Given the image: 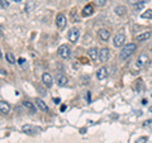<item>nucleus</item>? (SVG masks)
I'll list each match as a JSON object with an SVG mask.
<instances>
[{
  "label": "nucleus",
  "instance_id": "nucleus-16",
  "mask_svg": "<svg viewBox=\"0 0 152 143\" xmlns=\"http://www.w3.org/2000/svg\"><path fill=\"white\" fill-rule=\"evenodd\" d=\"M93 13H94L93 5H86L83 9V15L84 17H90V15H93Z\"/></svg>",
  "mask_w": 152,
  "mask_h": 143
},
{
  "label": "nucleus",
  "instance_id": "nucleus-11",
  "mask_svg": "<svg viewBox=\"0 0 152 143\" xmlns=\"http://www.w3.org/2000/svg\"><path fill=\"white\" fill-rule=\"evenodd\" d=\"M88 53H89L90 58H91L93 61H96L99 58V56H100V51H98L96 48H89Z\"/></svg>",
  "mask_w": 152,
  "mask_h": 143
},
{
  "label": "nucleus",
  "instance_id": "nucleus-31",
  "mask_svg": "<svg viewBox=\"0 0 152 143\" xmlns=\"http://www.w3.org/2000/svg\"><path fill=\"white\" fill-rule=\"evenodd\" d=\"M148 110H150V112L152 113V107H150V109H148Z\"/></svg>",
  "mask_w": 152,
  "mask_h": 143
},
{
  "label": "nucleus",
  "instance_id": "nucleus-5",
  "mask_svg": "<svg viewBox=\"0 0 152 143\" xmlns=\"http://www.w3.org/2000/svg\"><path fill=\"white\" fill-rule=\"evenodd\" d=\"M22 131L24 132V133H27V134L34 136V134H37V133L41 131V128H38V127H34V125H31V124H26V125H23Z\"/></svg>",
  "mask_w": 152,
  "mask_h": 143
},
{
  "label": "nucleus",
  "instance_id": "nucleus-32",
  "mask_svg": "<svg viewBox=\"0 0 152 143\" xmlns=\"http://www.w3.org/2000/svg\"><path fill=\"white\" fill-rule=\"evenodd\" d=\"M151 96H152V93H151Z\"/></svg>",
  "mask_w": 152,
  "mask_h": 143
},
{
  "label": "nucleus",
  "instance_id": "nucleus-10",
  "mask_svg": "<svg viewBox=\"0 0 152 143\" xmlns=\"http://www.w3.org/2000/svg\"><path fill=\"white\" fill-rule=\"evenodd\" d=\"M107 76H108L107 67H100V69L96 71V77H98V80H104V79H107Z\"/></svg>",
  "mask_w": 152,
  "mask_h": 143
},
{
  "label": "nucleus",
  "instance_id": "nucleus-14",
  "mask_svg": "<svg viewBox=\"0 0 152 143\" xmlns=\"http://www.w3.org/2000/svg\"><path fill=\"white\" fill-rule=\"evenodd\" d=\"M36 104H37V107L39 108V110H41V112H45V113H46V112H48V107H47L46 104H45L43 100L36 99Z\"/></svg>",
  "mask_w": 152,
  "mask_h": 143
},
{
  "label": "nucleus",
  "instance_id": "nucleus-1",
  "mask_svg": "<svg viewBox=\"0 0 152 143\" xmlns=\"http://www.w3.org/2000/svg\"><path fill=\"white\" fill-rule=\"evenodd\" d=\"M137 51V46L134 43H128L127 46L123 47V50L121 51V58L122 60H127Z\"/></svg>",
  "mask_w": 152,
  "mask_h": 143
},
{
  "label": "nucleus",
  "instance_id": "nucleus-9",
  "mask_svg": "<svg viewBox=\"0 0 152 143\" xmlns=\"http://www.w3.org/2000/svg\"><path fill=\"white\" fill-rule=\"evenodd\" d=\"M56 82H57V85H58V86H66V85L69 84V79L66 77L65 75H57Z\"/></svg>",
  "mask_w": 152,
  "mask_h": 143
},
{
  "label": "nucleus",
  "instance_id": "nucleus-33",
  "mask_svg": "<svg viewBox=\"0 0 152 143\" xmlns=\"http://www.w3.org/2000/svg\"><path fill=\"white\" fill-rule=\"evenodd\" d=\"M85 1H86V0H85Z\"/></svg>",
  "mask_w": 152,
  "mask_h": 143
},
{
  "label": "nucleus",
  "instance_id": "nucleus-21",
  "mask_svg": "<svg viewBox=\"0 0 152 143\" xmlns=\"http://www.w3.org/2000/svg\"><path fill=\"white\" fill-rule=\"evenodd\" d=\"M141 17L145 18V19H152V10H151V9H148V10L143 12L141 14Z\"/></svg>",
  "mask_w": 152,
  "mask_h": 143
},
{
  "label": "nucleus",
  "instance_id": "nucleus-15",
  "mask_svg": "<svg viewBox=\"0 0 152 143\" xmlns=\"http://www.w3.org/2000/svg\"><path fill=\"white\" fill-rule=\"evenodd\" d=\"M152 36V33L151 32H143V33H141V34L137 36V41H140V42H143V41H147V39H150Z\"/></svg>",
  "mask_w": 152,
  "mask_h": 143
},
{
  "label": "nucleus",
  "instance_id": "nucleus-29",
  "mask_svg": "<svg viewBox=\"0 0 152 143\" xmlns=\"http://www.w3.org/2000/svg\"><path fill=\"white\" fill-rule=\"evenodd\" d=\"M18 62L20 63V65H23V62H24V60H23V58H19V60H18Z\"/></svg>",
  "mask_w": 152,
  "mask_h": 143
},
{
  "label": "nucleus",
  "instance_id": "nucleus-6",
  "mask_svg": "<svg viewBox=\"0 0 152 143\" xmlns=\"http://www.w3.org/2000/svg\"><path fill=\"white\" fill-rule=\"evenodd\" d=\"M56 26L58 29H64L65 26H66V17L64 14H58L56 17Z\"/></svg>",
  "mask_w": 152,
  "mask_h": 143
},
{
  "label": "nucleus",
  "instance_id": "nucleus-28",
  "mask_svg": "<svg viewBox=\"0 0 152 143\" xmlns=\"http://www.w3.org/2000/svg\"><path fill=\"white\" fill-rule=\"evenodd\" d=\"M152 123V119H150V120H147L146 123H145V125H148V124H151Z\"/></svg>",
  "mask_w": 152,
  "mask_h": 143
},
{
  "label": "nucleus",
  "instance_id": "nucleus-18",
  "mask_svg": "<svg viewBox=\"0 0 152 143\" xmlns=\"http://www.w3.org/2000/svg\"><path fill=\"white\" fill-rule=\"evenodd\" d=\"M138 66H145V65H147L148 63V57H147L146 55H141L140 56V58H138Z\"/></svg>",
  "mask_w": 152,
  "mask_h": 143
},
{
  "label": "nucleus",
  "instance_id": "nucleus-3",
  "mask_svg": "<svg viewBox=\"0 0 152 143\" xmlns=\"http://www.w3.org/2000/svg\"><path fill=\"white\" fill-rule=\"evenodd\" d=\"M124 43H126V36L123 34V33H118V34L113 38V45H114V47H117V48L122 47Z\"/></svg>",
  "mask_w": 152,
  "mask_h": 143
},
{
  "label": "nucleus",
  "instance_id": "nucleus-17",
  "mask_svg": "<svg viewBox=\"0 0 152 143\" xmlns=\"http://www.w3.org/2000/svg\"><path fill=\"white\" fill-rule=\"evenodd\" d=\"M114 12H115V14H117V15L122 17V15H124V14L127 13V9H126L124 7L119 5V7H115V9H114Z\"/></svg>",
  "mask_w": 152,
  "mask_h": 143
},
{
  "label": "nucleus",
  "instance_id": "nucleus-7",
  "mask_svg": "<svg viewBox=\"0 0 152 143\" xmlns=\"http://www.w3.org/2000/svg\"><path fill=\"white\" fill-rule=\"evenodd\" d=\"M98 36L103 42H107L109 39V37H110V32H109L108 29H105V28H102V29H99Z\"/></svg>",
  "mask_w": 152,
  "mask_h": 143
},
{
  "label": "nucleus",
  "instance_id": "nucleus-2",
  "mask_svg": "<svg viewBox=\"0 0 152 143\" xmlns=\"http://www.w3.org/2000/svg\"><path fill=\"white\" fill-rule=\"evenodd\" d=\"M58 55L60 57H62L64 60H67L70 58V56H71V51H70V47L69 46H66V45H62V46H60L58 47Z\"/></svg>",
  "mask_w": 152,
  "mask_h": 143
},
{
  "label": "nucleus",
  "instance_id": "nucleus-4",
  "mask_svg": "<svg viewBox=\"0 0 152 143\" xmlns=\"http://www.w3.org/2000/svg\"><path fill=\"white\" fill-rule=\"evenodd\" d=\"M69 41L71 42V43H76L79 39V37H80V31L77 29V28H71V29L69 31Z\"/></svg>",
  "mask_w": 152,
  "mask_h": 143
},
{
  "label": "nucleus",
  "instance_id": "nucleus-23",
  "mask_svg": "<svg viewBox=\"0 0 152 143\" xmlns=\"http://www.w3.org/2000/svg\"><path fill=\"white\" fill-rule=\"evenodd\" d=\"M95 4L98 7H104L107 4V0H95Z\"/></svg>",
  "mask_w": 152,
  "mask_h": 143
},
{
  "label": "nucleus",
  "instance_id": "nucleus-30",
  "mask_svg": "<svg viewBox=\"0 0 152 143\" xmlns=\"http://www.w3.org/2000/svg\"><path fill=\"white\" fill-rule=\"evenodd\" d=\"M13 1H15V3H18V1H22V0H13Z\"/></svg>",
  "mask_w": 152,
  "mask_h": 143
},
{
  "label": "nucleus",
  "instance_id": "nucleus-20",
  "mask_svg": "<svg viewBox=\"0 0 152 143\" xmlns=\"http://www.w3.org/2000/svg\"><path fill=\"white\" fill-rule=\"evenodd\" d=\"M150 0H128V3L132 4L133 7L134 5H138V4H146V3H148Z\"/></svg>",
  "mask_w": 152,
  "mask_h": 143
},
{
  "label": "nucleus",
  "instance_id": "nucleus-19",
  "mask_svg": "<svg viewBox=\"0 0 152 143\" xmlns=\"http://www.w3.org/2000/svg\"><path fill=\"white\" fill-rule=\"evenodd\" d=\"M23 105H24L27 109H29V110H31V112H33V113L36 112V107L33 105V104H32L31 101H27V100H26V101H23Z\"/></svg>",
  "mask_w": 152,
  "mask_h": 143
},
{
  "label": "nucleus",
  "instance_id": "nucleus-25",
  "mask_svg": "<svg viewBox=\"0 0 152 143\" xmlns=\"http://www.w3.org/2000/svg\"><path fill=\"white\" fill-rule=\"evenodd\" d=\"M9 7V3L7 1V0H1V9H5Z\"/></svg>",
  "mask_w": 152,
  "mask_h": 143
},
{
  "label": "nucleus",
  "instance_id": "nucleus-13",
  "mask_svg": "<svg viewBox=\"0 0 152 143\" xmlns=\"http://www.w3.org/2000/svg\"><path fill=\"white\" fill-rule=\"evenodd\" d=\"M0 110H1L3 114H9V112H10V105L4 101V100H1V101H0Z\"/></svg>",
  "mask_w": 152,
  "mask_h": 143
},
{
  "label": "nucleus",
  "instance_id": "nucleus-26",
  "mask_svg": "<svg viewBox=\"0 0 152 143\" xmlns=\"http://www.w3.org/2000/svg\"><path fill=\"white\" fill-rule=\"evenodd\" d=\"M53 101H55V104H60V101H61V100H60L58 98H57V99L55 98V99H53Z\"/></svg>",
  "mask_w": 152,
  "mask_h": 143
},
{
  "label": "nucleus",
  "instance_id": "nucleus-8",
  "mask_svg": "<svg viewBox=\"0 0 152 143\" xmlns=\"http://www.w3.org/2000/svg\"><path fill=\"white\" fill-rule=\"evenodd\" d=\"M42 81H43V84L46 85V88H51L52 84H53L52 76H51L48 72H45L43 75H42Z\"/></svg>",
  "mask_w": 152,
  "mask_h": 143
},
{
  "label": "nucleus",
  "instance_id": "nucleus-22",
  "mask_svg": "<svg viewBox=\"0 0 152 143\" xmlns=\"http://www.w3.org/2000/svg\"><path fill=\"white\" fill-rule=\"evenodd\" d=\"M5 57H7V60H8L9 63H15V57H14L10 52H8V53L5 55Z\"/></svg>",
  "mask_w": 152,
  "mask_h": 143
},
{
  "label": "nucleus",
  "instance_id": "nucleus-12",
  "mask_svg": "<svg viewBox=\"0 0 152 143\" xmlns=\"http://www.w3.org/2000/svg\"><path fill=\"white\" fill-rule=\"evenodd\" d=\"M109 58V50L108 48H102L100 50V56H99V60L100 62H105Z\"/></svg>",
  "mask_w": 152,
  "mask_h": 143
},
{
  "label": "nucleus",
  "instance_id": "nucleus-27",
  "mask_svg": "<svg viewBox=\"0 0 152 143\" xmlns=\"http://www.w3.org/2000/svg\"><path fill=\"white\" fill-rule=\"evenodd\" d=\"M0 71H1V76H4V75H7V71H5V70H4V69H1V70H0Z\"/></svg>",
  "mask_w": 152,
  "mask_h": 143
},
{
  "label": "nucleus",
  "instance_id": "nucleus-24",
  "mask_svg": "<svg viewBox=\"0 0 152 143\" xmlns=\"http://www.w3.org/2000/svg\"><path fill=\"white\" fill-rule=\"evenodd\" d=\"M146 142H147V137H140L136 141V143H146Z\"/></svg>",
  "mask_w": 152,
  "mask_h": 143
}]
</instances>
